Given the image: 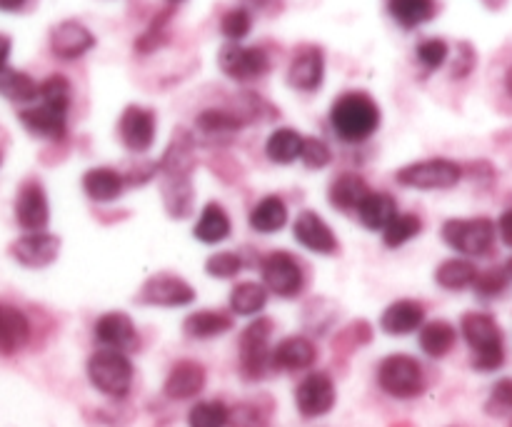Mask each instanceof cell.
<instances>
[{
	"mask_svg": "<svg viewBox=\"0 0 512 427\" xmlns=\"http://www.w3.org/2000/svg\"><path fill=\"white\" fill-rule=\"evenodd\" d=\"M463 170L458 163L448 158H433V160H420V163L405 165L398 170V183L405 188H418V190H443L453 188L460 180Z\"/></svg>",
	"mask_w": 512,
	"mask_h": 427,
	"instance_id": "cell-6",
	"label": "cell"
},
{
	"mask_svg": "<svg viewBox=\"0 0 512 427\" xmlns=\"http://www.w3.org/2000/svg\"><path fill=\"white\" fill-rule=\"evenodd\" d=\"M378 380L385 393L400 400L418 398L425 388L423 368L410 355H390V358H385L378 370Z\"/></svg>",
	"mask_w": 512,
	"mask_h": 427,
	"instance_id": "cell-4",
	"label": "cell"
},
{
	"mask_svg": "<svg viewBox=\"0 0 512 427\" xmlns=\"http://www.w3.org/2000/svg\"><path fill=\"white\" fill-rule=\"evenodd\" d=\"M205 388V370L203 365L193 363V360H183L170 370L168 380H165V395L170 400H190Z\"/></svg>",
	"mask_w": 512,
	"mask_h": 427,
	"instance_id": "cell-20",
	"label": "cell"
},
{
	"mask_svg": "<svg viewBox=\"0 0 512 427\" xmlns=\"http://www.w3.org/2000/svg\"><path fill=\"white\" fill-rule=\"evenodd\" d=\"M425 310L423 305L413 303V300H400V303H393L380 318V325H383L385 333L390 335H408L415 333L418 328H423Z\"/></svg>",
	"mask_w": 512,
	"mask_h": 427,
	"instance_id": "cell-22",
	"label": "cell"
},
{
	"mask_svg": "<svg viewBox=\"0 0 512 427\" xmlns=\"http://www.w3.org/2000/svg\"><path fill=\"white\" fill-rule=\"evenodd\" d=\"M270 333H273V325L268 318L255 320L253 325H248L240 338V368H243L245 378L255 380L265 373L273 358V350H270Z\"/></svg>",
	"mask_w": 512,
	"mask_h": 427,
	"instance_id": "cell-7",
	"label": "cell"
},
{
	"mask_svg": "<svg viewBox=\"0 0 512 427\" xmlns=\"http://www.w3.org/2000/svg\"><path fill=\"white\" fill-rule=\"evenodd\" d=\"M13 258L25 268H45L53 263L60 253V240L55 235L38 230V233H25L10 248Z\"/></svg>",
	"mask_w": 512,
	"mask_h": 427,
	"instance_id": "cell-16",
	"label": "cell"
},
{
	"mask_svg": "<svg viewBox=\"0 0 512 427\" xmlns=\"http://www.w3.org/2000/svg\"><path fill=\"white\" fill-rule=\"evenodd\" d=\"M240 268H243V263H240V258L235 253H218L213 258H208V263H205V270L213 278H235L240 273Z\"/></svg>",
	"mask_w": 512,
	"mask_h": 427,
	"instance_id": "cell-43",
	"label": "cell"
},
{
	"mask_svg": "<svg viewBox=\"0 0 512 427\" xmlns=\"http://www.w3.org/2000/svg\"><path fill=\"white\" fill-rule=\"evenodd\" d=\"M218 65L228 78L238 80V83H248V80L263 78L270 68L268 53L263 48H245L240 43H228L220 48Z\"/></svg>",
	"mask_w": 512,
	"mask_h": 427,
	"instance_id": "cell-8",
	"label": "cell"
},
{
	"mask_svg": "<svg viewBox=\"0 0 512 427\" xmlns=\"http://www.w3.org/2000/svg\"><path fill=\"white\" fill-rule=\"evenodd\" d=\"M463 335L473 350V365L483 373L498 370L505 360L503 333L498 323L485 313H468L463 318Z\"/></svg>",
	"mask_w": 512,
	"mask_h": 427,
	"instance_id": "cell-2",
	"label": "cell"
},
{
	"mask_svg": "<svg viewBox=\"0 0 512 427\" xmlns=\"http://www.w3.org/2000/svg\"><path fill=\"white\" fill-rule=\"evenodd\" d=\"M230 328H233V320L225 313H218V310H200V313L185 318V335L198 340L218 338V335L228 333Z\"/></svg>",
	"mask_w": 512,
	"mask_h": 427,
	"instance_id": "cell-31",
	"label": "cell"
},
{
	"mask_svg": "<svg viewBox=\"0 0 512 427\" xmlns=\"http://www.w3.org/2000/svg\"><path fill=\"white\" fill-rule=\"evenodd\" d=\"M70 98H73V88H70V80L65 75H50L40 83V103L53 105V108L68 113Z\"/></svg>",
	"mask_w": 512,
	"mask_h": 427,
	"instance_id": "cell-37",
	"label": "cell"
},
{
	"mask_svg": "<svg viewBox=\"0 0 512 427\" xmlns=\"http://www.w3.org/2000/svg\"><path fill=\"white\" fill-rule=\"evenodd\" d=\"M308 168H325L330 163V148L318 138H305L303 145V155H300Z\"/></svg>",
	"mask_w": 512,
	"mask_h": 427,
	"instance_id": "cell-44",
	"label": "cell"
},
{
	"mask_svg": "<svg viewBox=\"0 0 512 427\" xmlns=\"http://www.w3.org/2000/svg\"><path fill=\"white\" fill-rule=\"evenodd\" d=\"M330 125L345 143H363L378 130L380 108L363 90L343 93L330 108Z\"/></svg>",
	"mask_w": 512,
	"mask_h": 427,
	"instance_id": "cell-1",
	"label": "cell"
},
{
	"mask_svg": "<svg viewBox=\"0 0 512 427\" xmlns=\"http://www.w3.org/2000/svg\"><path fill=\"white\" fill-rule=\"evenodd\" d=\"M95 48V35L78 20H63L50 30V53L60 60H78Z\"/></svg>",
	"mask_w": 512,
	"mask_h": 427,
	"instance_id": "cell-12",
	"label": "cell"
},
{
	"mask_svg": "<svg viewBox=\"0 0 512 427\" xmlns=\"http://www.w3.org/2000/svg\"><path fill=\"white\" fill-rule=\"evenodd\" d=\"M243 123L245 120L240 118V115L230 113V110L210 108V110H203V113L198 115V128L208 135L233 133V130L243 128Z\"/></svg>",
	"mask_w": 512,
	"mask_h": 427,
	"instance_id": "cell-38",
	"label": "cell"
},
{
	"mask_svg": "<svg viewBox=\"0 0 512 427\" xmlns=\"http://www.w3.org/2000/svg\"><path fill=\"white\" fill-rule=\"evenodd\" d=\"M30 0H0V13H20Z\"/></svg>",
	"mask_w": 512,
	"mask_h": 427,
	"instance_id": "cell-48",
	"label": "cell"
},
{
	"mask_svg": "<svg viewBox=\"0 0 512 427\" xmlns=\"http://www.w3.org/2000/svg\"><path fill=\"white\" fill-rule=\"evenodd\" d=\"M395 215H398V205L388 193H368L358 205V218L368 230H385Z\"/></svg>",
	"mask_w": 512,
	"mask_h": 427,
	"instance_id": "cell-26",
	"label": "cell"
},
{
	"mask_svg": "<svg viewBox=\"0 0 512 427\" xmlns=\"http://www.w3.org/2000/svg\"><path fill=\"white\" fill-rule=\"evenodd\" d=\"M303 145L305 138L293 128H278L265 143V153L273 163L280 165H290L303 155Z\"/></svg>",
	"mask_w": 512,
	"mask_h": 427,
	"instance_id": "cell-29",
	"label": "cell"
},
{
	"mask_svg": "<svg viewBox=\"0 0 512 427\" xmlns=\"http://www.w3.org/2000/svg\"><path fill=\"white\" fill-rule=\"evenodd\" d=\"M455 340H458V333H455L453 325L443 323V320L423 325V330H420V348L430 358H443V355H448L453 350Z\"/></svg>",
	"mask_w": 512,
	"mask_h": 427,
	"instance_id": "cell-33",
	"label": "cell"
},
{
	"mask_svg": "<svg viewBox=\"0 0 512 427\" xmlns=\"http://www.w3.org/2000/svg\"><path fill=\"white\" fill-rule=\"evenodd\" d=\"M30 340V323L13 305H0V355H15Z\"/></svg>",
	"mask_w": 512,
	"mask_h": 427,
	"instance_id": "cell-21",
	"label": "cell"
},
{
	"mask_svg": "<svg viewBox=\"0 0 512 427\" xmlns=\"http://www.w3.org/2000/svg\"><path fill=\"white\" fill-rule=\"evenodd\" d=\"M508 270H488V273H478V278H475V290H478V295H483V298H495V295L503 293L505 288H508Z\"/></svg>",
	"mask_w": 512,
	"mask_h": 427,
	"instance_id": "cell-42",
	"label": "cell"
},
{
	"mask_svg": "<svg viewBox=\"0 0 512 427\" xmlns=\"http://www.w3.org/2000/svg\"><path fill=\"white\" fill-rule=\"evenodd\" d=\"M475 278H478V270H475L473 263L468 260H448L438 268L435 273V280L443 285L445 290H465L470 285H475Z\"/></svg>",
	"mask_w": 512,
	"mask_h": 427,
	"instance_id": "cell-34",
	"label": "cell"
},
{
	"mask_svg": "<svg viewBox=\"0 0 512 427\" xmlns=\"http://www.w3.org/2000/svg\"><path fill=\"white\" fill-rule=\"evenodd\" d=\"M263 280L280 298H295L303 290V270L290 253H270L263 263Z\"/></svg>",
	"mask_w": 512,
	"mask_h": 427,
	"instance_id": "cell-9",
	"label": "cell"
},
{
	"mask_svg": "<svg viewBox=\"0 0 512 427\" xmlns=\"http://www.w3.org/2000/svg\"><path fill=\"white\" fill-rule=\"evenodd\" d=\"M505 270H508V275H510V278H512V258L508 260V268H505Z\"/></svg>",
	"mask_w": 512,
	"mask_h": 427,
	"instance_id": "cell-50",
	"label": "cell"
},
{
	"mask_svg": "<svg viewBox=\"0 0 512 427\" xmlns=\"http://www.w3.org/2000/svg\"><path fill=\"white\" fill-rule=\"evenodd\" d=\"M253 28V15L245 8H233L223 15L220 20V33L230 40V43H240L245 35Z\"/></svg>",
	"mask_w": 512,
	"mask_h": 427,
	"instance_id": "cell-40",
	"label": "cell"
},
{
	"mask_svg": "<svg viewBox=\"0 0 512 427\" xmlns=\"http://www.w3.org/2000/svg\"><path fill=\"white\" fill-rule=\"evenodd\" d=\"M448 55H450V48L443 38H428L418 45V60L428 70L443 68Z\"/></svg>",
	"mask_w": 512,
	"mask_h": 427,
	"instance_id": "cell-41",
	"label": "cell"
},
{
	"mask_svg": "<svg viewBox=\"0 0 512 427\" xmlns=\"http://www.w3.org/2000/svg\"><path fill=\"white\" fill-rule=\"evenodd\" d=\"M443 240L463 255H485L495 243V225L488 218L448 220L443 225Z\"/></svg>",
	"mask_w": 512,
	"mask_h": 427,
	"instance_id": "cell-5",
	"label": "cell"
},
{
	"mask_svg": "<svg viewBox=\"0 0 512 427\" xmlns=\"http://www.w3.org/2000/svg\"><path fill=\"white\" fill-rule=\"evenodd\" d=\"M420 230H423V223H420L418 215L398 213L390 220L388 228L383 230V240L388 248H400V245H405L408 240H413Z\"/></svg>",
	"mask_w": 512,
	"mask_h": 427,
	"instance_id": "cell-36",
	"label": "cell"
},
{
	"mask_svg": "<svg viewBox=\"0 0 512 427\" xmlns=\"http://www.w3.org/2000/svg\"><path fill=\"white\" fill-rule=\"evenodd\" d=\"M155 113L143 105H128L120 115V140L128 150L133 153H145V150L153 148L155 143Z\"/></svg>",
	"mask_w": 512,
	"mask_h": 427,
	"instance_id": "cell-10",
	"label": "cell"
},
{
	"mask_svg": "<svg viewBox=\"0 0 512 427\" xmlns=\"http://www.w3.org/2000/svg\"><path fill=\"white\" fill-rule=\"evenodd\" d=\"M170 3H175V5H178V3H185V0H170Z\"/></svg>",
	"mask_w": 512,
	"mask_h": 427,
	"instance_id": "cell-51",
	"label": "cell"
},
{
	"mask_svg": "<svg viewBox=\"0 0 512 427\" xmlns=\"http://www.w3.org/2000/svg\"><path fill=\"white\" fill-rule=\"evenodd\" d=\"M295 403L305 418H320L335 405V385L325 373H313L295 390Z\"/></svg>",
	"mask_w": 512,
	"mask_h": 427,
	"instance_id": "cell-13",
	"label": "cell"
},
{
	"mask_svg": "<svg viewBox=\"0 0 512 427\" xmlns=\"http://www.w3.org/2000/svg\"><path fill=\"white\" fill-rule=\"evenodd\" d=\"M388 10L395 23L403 25L405 30H413L435 18L438 3L435 0H388Z\"/></svg>",
	"mask_w": 512,
	"mask_h": 427,
	"instance_id": "cell-27",
	"label": "cell"
},
{
	"mask_svg": "<svg viewBox=\"0 0 512 427\" xmlns=\"http://www.w3.org/2000/svg\"><path fill=\"white\" fill-rule=\"evenodd\" d=\"M498 230H500V238L505 240V245H510L512 248V208L505 210V213L500 215Z\"/></svg>",
	"mask_w": 512,
	"mask_h": 427,
	"instance_id": "cell-46",
	"label": "cell"
},
{
	"mask_svg": "<svg viewBox=\"0 0 512 427\" xmlns=\"http://www.w3.org/2000/svg\"><path fill=\"white\" fill-rule=\"evenodd\" d=\"M10 50H13V43H10L8 35L0 33V70L8 68V58H10Z\"/></svg>",
	"mask_w": 512,
	"mask_h": 427,
	"instance_id": "cell-47",
	"label": "cell"
},
{
	"mask_svg": "<svg viewBox=\"0 0 512 427\" xmlns=\"http://www.w3.org/2000/svg\"><path fill=\"white\" fill-rule=\"evenodd\" d=\"M230 235V218L218 203H208L195 225V238L205 245H215Z\"/></svg>",
	"mask_w": 512,
	"mask_h": 427,
	"instance_id": "cell-30",
	"label": "cell"
},
{
	"mask_svg": "<svg viewBox=\"0 0 512 427\" xmlns=\"http://www.w3.org/2000/svg\"><path fill=\"white\" fill-rule=\"evenodd\" d=\"M368 193V183L360 175L343 173L330 185V203L338 210H358V205L363 203Z\"/></svg>",
	"mask_w": 512,
	"mask_h": 427,
	"instance_id": "cell-28",
	"label": "cell"
},
{
	"mask_svg": "<svg viewBox=\"0 0 512 427\" xmlns=\"http://www.w3.org/2000/svg\"><path fill=\"white\" fill-rule=\"evenodd\" d=\"M325 78V55L318 45H303L298 53L293 55L288 68V83L295 90H305L313 93L323 85Z\"/></svg>",
	"mask_w": 512,
	"mask_h": 427,
	"instance_id": "cell-14",
	"label": "cell"
},
{
	"mask_svg": "<svg viewBox=\"0 0 512 427\" xmlns=\"http://www.w3.org/2000/svg\"><path fill=\"white\" fill-rule=\"evenodd\" d=\"M285 223H288V208L275 195L260 200L250 213V228L258 230V233H278Z\"/></svg>",
	"mask_w": 512,
	"mask_h": 427,
	"instance_id": "cell-32",
	"label": "cell"
},
{
	"mask_svg": "<svg viewBox=\"0 0 512 427\" xmlns=\"http://www.w3.org/2000/svg\"><path fill=\"white\" fill-rule=\"evenodd\" d=\"M123 175L113 168H93L83 175V190L95 203H113L123 193Z\"/></svg>",
	"mask_w": 512,
	"mask_h": 427,
	"instance_id": "cell-24",
	"label": "cell"
},
{
	"mask_svg": "<svg viewBox=\"0 0 512 427\" xmlns=\"http://www.w3.org/2000/svg\"><path fill=\"white\" fill-rule=\"evenodd\" d=\"M268 303V290L258 283H243L230 293V308L238 315H255Z\"/></svg>",
	"mask_w": 512,
	"mask_h": 427,
	"instance_id": "cell-35",
	"label": "cell"
},
{
	"mask_svg": "<svg viewBox=\"0 0 512 427\" xmlns=\"http://www.w3.org/2000/svg\"><path fill=\"white\" fill-rule=\"evenodd\" d=\"M230 423V410L218 400L198 403L188 415L190 427H225Z\"/></svg>",
	"mask_w": 512,
	"mask_h": 427,
	"instance_id": "cell-39",
	"label": "cell"
},
{
	"mask_svg": "<svg viewBox=\"0 0 512 427\" xmlns=\"http://www.w3.org/2000/svg\"><path fill=\"white\" fill-rule=\"evenodd\" d=\"M505 88H508L510 98H512V68L508 70V75H505Z\"/></svg>",
	"mask_w": 512,
	"mask_h": 427,
	"instance_id": "cell-49",
	"label": "cell"
},
{
	"mask_svg": "<svg viewBox=\"0 0 512 427\" xmlns=\"http://www.w3.org/2000/svg\"><path fill=\"white\" fill-rule=\"evenodd\" d=\"M488 410L493 415L512 413V380H500L488 400Z\"/></svg>",
	"mask_w": 512,
	"mask_h": 427,
	"instance_id": "cell-45",
	"label": "cell"
},
{
	"mask_svg": "<svg viewBox=\"0 0 512 427\" xmlns=\"http://www.w3.org/2000/svg\"><path fill=\"white\" fill-rule=\"evenodd\" d=\"M145 305H163V308H183L195 300V290L175 275H155L140 290Z\"/></svg>",
	"mask_w": 512,
	"mask_h": 427,
	"instance_id": "cell-15",
	"label": "cell"
},
{
	"mask_svg": "<svg viewBox=\"0 0 512 427\" xmlns=\"http://www.w3.org/2000/svg\"><path fill=\"white\" fill-rule=\"evenodd\" d=\"M95 338L103 345H108L110 350H125L135 348V340H138V333H135L133 320L125 313H108L95 323Z\"/></svg>",
	"mask_w": 512,
	"mask_h": 427,
	"instance_id": "cell-19",
	"label": "cell"
},
{
	"mask_svg": "<svg viewBox=\"0 0 512 427\" xmlns=\"http://www.w3.org/2000/svg\"><path fill=\"white\" fill-rule=\"evenodd\" d=\"M15 220H18L25 233H38L48 225V195H45L43 185L38 180H28V183L20 185L18 198H15Z\"/></svg>",
	"mask_w": 512,
	"mask_h": 427,
	"instance_id": "cell-11",
	"label": "cell"
},
{
	"mask_svg": "<svg viewBox=\"0 0 512 427\" xmlns=\"http://www.w3.org/2000/svg\"><path fill=\"white\" fill-rule=\"evenodd\" d=\"M0 95L10 103L30 105L40 98V83H35L23 70L3 68L0 70Z\"/></svg>",
	"mask_w": 512,
	"mask_h": 427,
	"instance_id": "cell-25",
	"label": "cell"
},
{
	"mask_svg": "<svg viewBox=\"0 0 512 427\" xmlns=\"http://www.w3.org/2000/svg\"><path fill=\"white\" fill-rule=\"evenodd\" d=\"M90 383L108 398H125L133 385V365L120 350H100L88 363Z\"/></svg>",
	"mask_w": 512,
	"mask_h": 427,
	"instance_id": "cell-3",
	"label": "cell"
},
{
	"mask_svg": "<svg viewBox=\"0 0 512 427\" xmlns=\"http://www.w3.org/2000/svg\"><path fill=\"white\" fill-rule=\"evenodd\" d=\"M293 230L298 243L305 245L308 250H313V253L330 255L338 250V238H335V233L318 213H313V210L300 213L298 220H295Z\"/></svg>",
	"mask_w": 512,
	"mask_h": 427,
	"instance_id": "cell-18",
	"label": "cell"
},
{
	"mask_svg": "<svg viewBox=\"0 0 512 427\" xmlns=\"http://www.w3.org/2000/svg\"><path fill=\"white\" fill-rule=\"evenodd\" d=\"M315 360V345L308 338H285L273 350L270 365L275 370H305Z\"/></svg>",
	"mask_w": 512,
	"mask_h": 427,
	"instance_id": "cell-23",
	"label": "cell"
},
{
	"mask_svg": "<svg viewBox=\"0 0 512 427\" xmlns=\"http://www.w3.org/2000/svg\"><path fill=\"white\" fill-rule=\"evenodd\" d=\"M18 120L23 123V128L28 133L45 140H63L65 130H68V113L45 103H35L23 108L18 113Z\"/></svg>",
	"mask_w": 512,
	"mask_h": 427,
	"instance_id": "cell-17",
	"label": "cell"
}]
</instances>
